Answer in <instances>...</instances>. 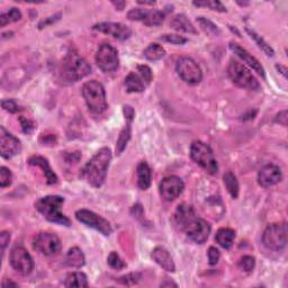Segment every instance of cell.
Here are the masks:
<instances>
[{
  "instance_id": "6da1fadb",
  "label": "cell",
  "mask_w": 288,
  "mask_h": 288,
  "mask_svg": "<svg viewBox=\"0 0 288 288\" xmlns=\"http://www.w3.org/2000/svg\"><path fill=\"white\" fill-rule=\"evenodd\" d=\"M112 161V151L103 148L89 160L81 169L80 178L86 180L92 187L99 188L106 180L107 170Z\"/></svg>"
},
{
  "instance_id": "7a4b0ae2",
  "label": "cell",
  "mask_w": 288,
  "mask_h": 288,
  "mask_svg": "<svg viewBox=\"0 0 288 288\" xmlns=\"http://www.w3.org/2000/svg\"><path fill=\"white\" fill-rule=\"evenodd\" d=\"M91 67L86 60L71 50L64 56L61 64V77L69 83H74L90 75Z\"/></svg>"
},
{
  "instance_id": "3957f363",
  "label": "cell",
  "mask_w": 288,
  "mask_h": 288,
  "mask_svg": "<svg viewBox=\"0 0 288 288\" xmlns=\"http://www.w3.org/2000/svg\"><path fill=\"white\" fill-rule=\"evenodd\" d=\"M63 203V197L58 196V195H48V196L40 198L35 203V207L48 222L56 223V224L64 226H70V220H69L66 215L61 213Z\"/></svg>"
},
{
  "instance_id": "277c9868",
  "label": "cell",
  "mask_w": 288,
  "mask_h": 288,
  "mask_svg": "<svg viewBox=\"0 0 288 288\" xmlns=\"http://www.w3.org/2000/svg\"><path fill=\"white\" fill-rule=\"evenodd\" d=\"M82 96L89 111L95 114H101L106 111L107 100L105 88L99 81H87L82 86Z\"/></svg>"
},
{
  "instance_id": "5b68a950",
  "label": "cell",
  "mask_w": 288,
  "mask_h": 288,
  "mask_svg": "<svg viewBox=\"0 0 288 288\" xmlns=\"http://www.w3.org/2000/svg\"><path fill=\"white\" fill-rule=\"evenodd\" d=\"M228 74L231 80L233 81V83L237 84L238 87L254 91H258L260 89V83L258 82L255 77L251 74L249 69L237 60L230 61Z\"/></svg>"
},
{
  "instance_id": "8992f818",
  "label": "cell",
  "mask_w": 288,
  "mask_h": 288,
  "mask_svg": "<svg viewBox=\"0 0 288 288\" xmlns=\"http://www.w3.org/2000/svg\"><path fill=\"white\" fill-rule=\"evenodd\" d=\"M190 157L198 165L209 174H216L218 171V165L215 159L214 153L208 144L202 141L193 142L190 147Z\"/></svg>"
},
{
  "instance_id": "52a82bcc",
  "label": "cell",
  "mask_w": 288,
  "mask_h": 288,
  "mask_svg": "<svg viewBox=\"0 0 288 288\" xmlns=\"http://www.w3.org/2000/svg\"><path fill=\"white\" fill-rule=\"evenodd\" d=\"M262 243L267 249L273 251H281L287 245V224L274 223L267 226L262 234Z\"/></svg>"
},
{
  "instance_id": "ba28073f",
  "label": "cell",
  "mask_w": 288,
  "mask_h": 288,
  "mask_svg": "<svg viewBox=\"0 0 288 288\" xmlns=\"http://www.w3.org/2000/svg\"><path fill=\"white\" fill-rule=\"evenodd\" d=\"M177 74L180 78L189 84L200 83L203 79V72L196 61L188 56H182L177 61Z\"/></svg>"
},
{
  "instance_id": "9c48e42d",
  "label": "cell",
  "mask_w": 288,
  "mask_h": 288,
  "mask_svg": "<svg viewBox=\"0 0 288 288\" xmlns=\"http://www.w3.org/2000/svg\"><path fill=\"white\" fill-rule=\"evenodd\" d=\"M76 218L80 223L87 225L88 228H91L96 231H98L105 237H108L113 232V229L109 222L105 220L104 217L99 216L98 214H96L91 210L88 209H79L76 212Z\"/></svg>"
},
{
  "instance_id": "30bf717a",
  "label": "cell",
  "mask_w": 288,
  "mask_h": 288,
  "mask_svg": "<svg viewBox=\"0 0 288 288\" xmlns=\"http://www.w3.org/2000/svg\"><path fill=\"white\" fill-rule=\"evenodd\" d=\"M95 60L97 66L104 72L115 71L120 66L119 52L114 46L109 45V44H103L99 46Z\"/></svg>"
},
{
  "instance_id": "8fae6325",
  "label": "cell",
  "mask_w": 288,
  "mask_h": 288,
  "mask_svg": "<svg viewBox=\"0 0 288 288\" xmlns=\"http://www.w3.org/2000/svg\"><path fill=\"white\" fill-rule=\"evenodd\" d=\"M33 247L36 251L44 255H55L61 251L62 245L56 234L41 232L34 238Z\"/></svg>"
},
{
  "instance_id": "7c38bea8",
  "label": "cell",
  "mask_w": 288,
  "mask_h": 288,
  "mask_svg": "<svg viewBox=\"0 0 288 288\" xmlns=\"http://www.w3.org/2000/svg\"><path fill=\"white\" fill-rule=\"evenodd\" d=\"M10 265L23 276L30 275L34 269V261L28 251L23 247H15L10 251Z\"/></svg>"
},
{
  "instance_id": "4fadbf2b",
  "label": "cell",
  "mask_w": 288,
  "mask_h": 288,
  "mask_svg": "<svg viewBox=\"0 0 288 288\" xmlns=\"http://www.w3.org/2000/svg\"><path fill=\"white\" fill-rule=\"evenodd\" d=\"M184 232L187 234V237L190 240L198 243V245H202V243L207 241L210 234V225L207 221L203 220L201 217L195 216L193 220L186 225Z\"/></svg>"
},
{
  "instance_id": "5bb4252c",
  "label": "cell",
  "mask_w": 288,
  "mask_h": 288,
  "mask_svg": "<svg viewBox=\"0 0 288 288\" xmlns=\"http://www.w3.org/2000/svg\"><path fill=\"white\" fill-rule=\"evenodd\" d=\"M22 151V144L17 137L14 136L7 129L0 127V153L5 159H10Z\"/></svg>"
},
{
  "instance_id": "9a60e30c",
  "label": "cell",
  "mask_w": 288,
  "mask_h": 288,
  "mask_svg": "<svg viewBox=\"0 0 288 288\" xmlns=\"http://www.w3.org/2000/svg\"><path fill=\"white\" fill-rule=\"evenodd\" d=\"M185 188V184L179 177L168 176L160 182V195L165 201L172 202L180 196Z\"/></svg>"
},
{
  "instance_id": "2e32d148",
  "label": "cell",
  "mask_w": 288,
  "mask_h": 288,
  "mask_svg": "<svg viewBox=\"0 0 288 288\" xmlns=\"http://www.w3.org/2000/svg\"><path fill=\"white\" fill-rule=\"evenodd\" d=\"M92 30L98 31L100 32V33L111 35L114 39L121 40V41L127 40L131 38V35H132L131 28L121 23H112V22L99 23V24H96V25L92 27Z\"/></svg>"
},
{
  "instance_id": "e0dca14e",
  "label": "cell",
  "mask_w": 288,
  "mask_h": 288,
  "mask_svg": "<svg viewBox=\"0 0 288 288\" xmlns=\"http://www.w3.org/2000/svg\"><path fill=\"white\" fill-rule=\"evenodd\" d=\"M283 173L281 168L278 165L269 164L263 165V167L259 170L258 172V182L261 187L268 188L278 184L282 180Z\"/></svg>"
},
{
  "instance_id": "ac0fdd59",
  "label": "cell",
  "mask_w": 288,
  "mask_h": 288,
  "mask_svg": "<svg viewBox=\"0 0 288 288\" xmlns=\"http://www.w3.org/2000/svg\"><path fill=\"white\" fill-rule=\"evenodd\" d=\"M230 48H231V51H232L233 53L238 56V58H240L243 62L247 64V66H249L254 72H257L259 76H261L262 78H265L266 77L265 69H263V67L261 66V63L259 62L254 56H252V54H250L246 48H243L242 46H240L239 44L234 42L230 43Z\"/></svg>"
},
{
  "instance_id": "d6986e66",
  "label": "cell",
  "mask_w": 288,
  "mask_h": 288,
  "mask_svg": "<svg viewBox=\"0 0 288 288\" xmlns=\"http://www.w3.org/2000/svg\"><path fill=\"white\" fill-rule=\"evenodd\" d=\"M151 257L164 270L169 271V273H174L176 271V266H174L172 257L170 255L169 251L162 248V247L154 248L151 253Z\"/></svg>"
},
{
  "instance_id": "ffe728a7",
  "label": "cell",
  "mask_w": 288,
  "mask_h": 288,
  "mask_svg": "<svg viewBox=\"0 0 288 288\" xmlns=\"http://www.w3.org/2000/svg\"><path fill=\"white\" fill-rule=\"evenodd\" d=\"M195 216H196V214H195L193 206H190L188 204H180L177 207L173 217H174V223H176V225L181 231H184L186 225H187Z\"/></svg>"
},
{
  "instance_id": "44dd1931",
  "label": "cell",
  "mask_w": 288,
  "mask_h": 288,
  "mask_svg": "<svg viewBox=\"0 0 288 288\" xmlns=\"http://www.w3.org/2000/svg\"><path fill=\"white\" fill-rule=\"evenodd\" d=\"M28 165H35V167H40L42 169L48 185H54L58 182V176H56L53 170L51 169L50 164H48V161L45 158L41 156H33L28 159Z\"/></svg>"
},
{
  "instance_id": "7402d4cb",
  "label": "cell",
  "mask_w": 288,
  "mask_h": 288,
  "mask_svg": "<svg viewBox=\"0 0 288 288\" xmlns=\"http://www.w3.org/2000/svg\"><path fill=\"white\" fill-rule=\"evenodd\" d=\"M170 26L176 31L185 32V33L189 34H197L196 28L194 27L192 22L187 18V16L184 14H178L174 16L171 22H170Z\"/></svg>"
},
{
  "instance_id": "603a6c76",
  "label": "cell",
  "mask_w": 288,
  "mask_h": 288,
  "mask_svg": "<svg viewBox=\"0 0 288 288\" xmlns=\"http://www.w3.org/2000/svg\"><path fill=\"white\" fill-rule=\"evenodd\" d=\"M137 185L142 190L148 189L151 186L152 180V171L151 168L149 167L147 162L142 161L141 164L137 165Z\"/></svg>"
},
{
  "instance_id": "cb8c5ba5",
  "label": "cell",
  "mask_w": 288,
  "mask_h": 288,
  "mask_svg": "<svg viewBox=\"0 0 288 288\" xmlns=\"http://www.w3.org/2000/svg\"><path fill=\"white\" fill-rule=\"evenodd\" d=\"M235 239V231L230 228H222L216 232L215 240L222 248L230 249L233 245Z\"/></svg>"
},
{
  "instance_id": "d4e9b609",
  "label": "cell",
  "mask_w": 288,
  "mask_h": 288,
  "mask_svg": "<svg viewBox=\"0 0 288 288\" xmlns=\"http://www.w3.org/2000/svg\"><path fill=\"white\" fill-rule=\"evenodd\" d=\"M84 254L78 247H74L68 251L66 257L67 266L72 267V268H81L84 265Z\"/></svg>"
},
{
  "instance_id": "484cf974",
  "label": "cell",
  "mask_w": 288,
  "mask_h": 288,
  "mask_svg": "<svg viewBox=\"0 0 288 288\" xmlns=\"http://www.w3.org/2000/svg\"><path fill=\"white\" fill-rule=\"evenodd\" d=\"M125 87H126L127 92H142L144 91L145 84L139 75L131 72L125 78Z\"/></svg>"
},
{
  "instance_id": "4316f807",
  "label": "cell",
  "mask_w": 288,
  "mask_h": 288,
  "mask_svg": "<svg viewBox=\"0 0 288 288\" xmlns=\"http://www.w3.org/2000/svg\"><path fill=\"white\" fill-rule=\"evenodd\" d=\"M131 134H132L131 121H127V124L125 125L123 129H122L119 139H117V143H116V154L117 156H120V154L124 151L125 148H126L128 141H129V139H131Z\"/></svg>"
},
{
  "instance_id": "83f0119b",
  "label": "cell",
  "mask_w": 288,
  "mask_h": 288,
  "mask_svg": "<svg viewBox=\"0 0 288 288\" xmlns=\"http://www.w3.org/2000/svg\"><path fill=\"white\" fill-rule=\"evenodd\" d=\"M66 287H79L84 288L88 287V279L87 276L83 273H71L67 276L66 282H64Z\"/></svg>"
},
{
  "instance_id": "f1b7e54d",
  "label": "cell",
  "mask_w": 288,
  "mask_h": 288,
  "mask_svg": "<svg viewBox=\"0 0 288 288\" xmlns=\"http://www.w3.org/2000/svg\"><path fill=\"white\" fill-rule=\"evenodd\" d=\"M223 182H224L226 189H228V192L230 193L232 198H238L239 196V181L237 179V177L234 176V174L228 171L226 173H224V176H223Z\"/></svg>"
},
{
  "instance_id": "f546056e",
  "label": "cell",
  "mask_w": 288,
  "mask_h": 288,
  "mask_svg": "<svg viewBox=\"0 0 288 288\" xmlns=\"http://www.w3.org/2000/svg\"><path fill=\"white\" fill-rule=\"evenodd\" d=\"M165 50L158 43H151L144 50V56L150 61L161 60L162 58H165Z\"/></svg>"
},
{
  "instance_id": "4dcf8cb0",
  "label": "cell",
  "mask_w": 288,
  "mask_h": 288,
  "mask_svg": "<svg viewBox=\"0 0 288 288\" xmlns=\"http://www.w3.org/2000/svg\"><path fill=\"white\" fill-rule=\"evenodd\" d=\"M165 17V14L161 10H149V14L145 19L143 20V23L147 26H160L162 23H164Z\"/></svg>"
},
{
  "instance_id": "1f68e13d",
  "label": "cell",
  "mask_w": 288,
  "mask_h": 288,
  "mask_svg": "<svg viewBox=\"0 0 288 288\" xmlns=\"http://www.w3.org/2000/svg\"><path fill=\"white\" fill-rule=\"evenodd\" d=\"M247 33L250 35V38L254 40V42L258 44V46L261 48V50L265 52V53L268 55V56H274L275 55V51L273 50V47H271L268 43L266 42L265 40H263L261 36H259L257 33H255L254 31H251L249 28H246Z\"/></svg>"
},
{
  "instance_id": "d6a6232c",
  "label": "cell",
  "mask_w": 288,
  "mask_h": 288,
  "mask_svg": "<svg viewBox=\"0 0 288 288\" xmlns=\"http://www.w3.org/2000/svg\"><path fill=\"white\" fill-rule=\"evenodd\" d=\"M20 18H22V13L17 8H11L7 13H2L0 15V26L5 27L8 24L18 22Z\"/></svg>"
},
{
  "instance_id": "836d02e7",
  "label": "cell",
  "mask_w": 288,
  "mask_h": 288,
  "mask_svg": "<svg viewBox=\"0 0 288 288\" xmlns=\"http://www.w3.org/2000/svg\"><path fill=\"white\" fill-rule=\"evenodd\" d=\"M197 22L201 25L202 30L204 31L207 35H209V36H218L221 34V32H220V30H218V27L215 25L214 23L210 22V20L206 19L204 17H198Z\"/></svg>"
},
{
  "instance_id": "e575fe53",
  "label": "cell",
  "mask_w": 288,
  "mask_h": 288,
  "mask_svg": "<svg viewBox=\"0 0 288 288\" xmlns=\"http://www.w3.org/2000/svg\"><path fill=\"white\" fill-rule=\"evenodd\" d=\"M193 3L194 6L208 7L212 10L220 11V13H225L226 11V7L221 1H217V0H212V1H194Z\"/></svg>"
},
{
  "instance_id": "d590c367",
  "label": "cell",
  "mask_w": 288,
  "mask_h": 288,
  "mask_svg": "<svg viewBox=\"0 0 288 288\" xmlns=\"http://www.w3.org/2000/svg\"><path fill=\"white\" fill-rule=\"evenodd\" d=\"M107 263L115 270H122L126 267L125 262L122 260V258L120 257L119 253L115 252V251H113V252L109 253L107 258Z\"/></svg>"
},
{
  "instance_id": "8d00e7d4",
  "label": "cell",
  "mask_w": 288,
  "mask_h": 288,
  "mask_svg": "<svg viewBox=\"0 0 288 288\" xmlns=\"http://www.w3.org/2000/svg\"><path fill=\"white\" fill-rule=\"evenodd\" d=\"M149 14V10L145 8H133L127 13V18L129 20H141L143 22Z\"/></svg>"
},
{
  "instance_id": "74e56055",
  "label": "cell",
  "mask_w": 288,
  "mask_h": 288,
  "mask_svg": "<svg viewBox=\"0 0 288 288\" xmlns=\"http://www.w3.org/2000/svg\"><path fill=\"white\" fill-rule=\"evenodd\" d=\"M11 180H13V174L10 170L6 167L0 168V187L5 188L10 186Z\"/></svg>"
},
{
  "instance_id": "f35d334b",
  "label": "cell",
  "mask_w": 288,
  "mask_h": 288,
  "mask_svg": "<svg viewBox=\"0 0 288 288\" xmlns=\"http://www.w3.org/2000/svg\"><path fill=\"white\" fill-rule=\"evenodd\" d=\"M239 266L242 270L247 271V273H250L252 271L254 266H255V259L252 257V255H245L240 259L239 261Z\"/></svg>"
},
{
  "instance_id": "ab89813d",
  "label": "cell",
  "mask_w": 288,
  "mask_h": 288,
  "mask_svg": "<svg viewBox=\"0 0 288 288\" xmlns=\"http://www.w3.org/2000/svg\"><path fill=\"white\" fill-rule=\"evenodd\" d=\"M160 40L164 41V42L171 43V44H177V45H182L187 42V39H185L184 36L177 35V34H165L160 36Z\"/></svg>"
},
{
  "instance_id": "60d3db41",
  "label": "cell",
  "mask_w": 288,
  "mask_h": 288,
  "mask_svg": "<svg viewBox=\"0 0 288 288\" xmlns=\"http://www.w3.org/2000/svg\"><path fill=\"white\" fill-rule=\"evenodd\" d=\"M142 278L141 274L139 273H132V274H128V275H125L123 277L119 278V282L120 284H123V285H127V286H131V285H134V284H137L140 282V279Z\"/></svg>"
},
{
  "instance_id": "b9f144b4",
  "label": "cell",
  "mask_w": 288,
  "mask_h": 288,
  "mask_svg": "<svg viewBox=\"0 0 288 288\" xmlns=\"http://www.w3.org/2000/svg\"><path fill=\"white\" fill-rule=\"evenodd\" d=\"M1 106L5 111L11 113V114H15V113L22 111V108H20L18 105L16 104V101L13 99H3L1 101Z\"/></svg>"
},
{
  "instance_id": "7bdbcfd3",
  "label": "cell",
  "mask_w": 288,
  "mask_h": 288,
  "mask_svg": "<svg viewBox=\"0 0 288 288\" xmlns=\"http://www.w3.org/2000/svg\"><path fill=\"white\" fill-rule=\"evenodd\" d=\"M137 70L140 72V77L145 83L149 84L152 81V70L148 66H139Z\"/></svg>"
},
{
  "instance_id": "ee69618b",
  "label": "cell",
  "mask_w": 288,
  "mask_h": 288,
  "mask_svg": "<svg viewBox=\"0 0 288 288\" xmlns=\"http://www.w3.org/2000/svg\"><path fill=\"white\" fill-rule=\"evenodd\" d=\"M207 255H208V262H209V265H216V263L218 262V260H220V258H221V252L218 251V249L215 248V247H210V248L208 249V252H207Z\"/></svg>"
},
{
  "instance_id": "f6af8a7d",
  "label": "cell",
  "mask_w": 288,
  "mask_h": 288,
  "mask_svg": "<svg viewBox=\"0 0 288 288\" xmlns=\"http://www.w3.org/2000/svg\"><path fill=\"white\" fill-rule=\"evenodd\" d=\"M19 122H20V125H22V128H23V132L26 133V134H30V133L33 131L35 128V124L33 122L25 119V117H19Z\"/></svg>"
},
{
  "instance_id": "bcb514c9",
  "label": "cell",
  "mask_w": 288,
  "mask_h": 288,
  "mask_svg": "<svg viewBox=\"0 0 288 288\" xmlns=\"http://www.w3.org/2000/svg\"><path fill=\"white\" fill-rule=\"evenodd\" d=\"M10 240V234L7 232V231H2L1 233H0V245H1V251L2 253L5 252V249L8 243H9Z\"/></svg>"
},
{
  "instance_id": "7dc6e473",
  "label": "cell",
  "mask_w": 288,
  "mask_h": 288,
  "mask_svg": "<svg viewBox=\"0 0 288 288\" xmlns=\"http://www.w3.org/2000/svg\"><path fill=\"white\" fill-rule=\"evenodd\" d=\"M61 17V14H58V15H54V16H51V17H48L46 18L45 20H42V22L40 23V25L39 27L40 28H43V27H46L48 24H52V23H55L56 20H59Z\"/></svg>"
},
{
  "instance_id": "c3c4849f",
  "label": "cell",
  "mask_w": 288,
  "mask_h": 288,
  "mask_svg": "<svg viewBox=\"0 0 288 288\" xmlns=\"http://www.w3.org/2000/svg\"><path fill=\"white\" fill-rule=\"evenodd\" d=\"M276 122H277V123H279V124L284 125V126H286L287 125V111H283V112L279 113L277 117H276Z\"/></svg>"
},
{
  "instance_id": "681fc988",
  "label": "cell",
  "mask_w": 288,
  "mask_h": 288,
  "mask_svg": "<svg viewBox=\"0 0 288 288\" xmlns=\"http://www.w3.org/2000/svg\"><path fill=\"white\" fill-rule=\"evenodd\" d=\"M124 115H125V119L126 121H131L133 120V117H134V109H133L131 106H124Z\"/></svg>"
},
{
  "instance_id": "f907efd6",
  "label": "cell",
  "mask_w": 288,
  "mask_h": 288,
  "mask_svg": "<svg viewBox=\"0 0 288 288\" xmlns=\"http://www.w3.org/2000/svg\"><path fill=\"white\" fill-rule=\"evenodd\" d=\"M112 3L115 6V8L117 10H123L125 5H126V2H125V1H113Z\"/></svg>"
},
{
  "instance_id": "816d5d0a",
  "label": "cell",
  "mask_w": 288,
  "mask_h": 288,
  "mask_svg": "<svg viewBox=\"0 0 288 288\" xmlns=\"http://www.w3.org/2000/svg\"><path fill=\"white\" fill-rule=\"evenodd\" d=\"M1 286L2 287H9V286H14V287H17L18 285L16 283H14V282H11V281H9V282H7V281H3L2 282V284H1Z\"/></svg>"
},
{
  "instance_id": "f5cc1de1",
  "label": "cell",
  "mask_w": 288,
  "mask_h": 288,
  "mask_svg": "<svg viewBox=\"0 0 288 288\" xmlns=\"http://www.w3.org/2000/svg\"><path fill=\"white\" fill-rule=\"evenodd\" d=\"M276 68H277V70L281 72V74L286 78V77H287V69L285 67H283V66H276Z\"/></svg>"
},
{
  "instance_id": "db71d44e",
  "label": "cell",
  "mask_w": 288,
  "mask_h": 288,
  "mask_svg": "<svg viewBox=\"0 0 288 288\" xmlns=\"http://www.w3.org/2000/svg\"><path fill=\"white\" fill-rule=\"evenodd\" d=\"M165 286H173V287H178V285L176 283L173 282H168V283H162L161 284V287H165Z\"/></svg>"
},
{
  "instance_id": "11a10c76",
  "label": "cell",
  "mask_w": 288,
  "mask_h": 288,
  "mask_svg": "<svg viewBox=\"0 0 288 288\" xmlns=\"http://www.w3.org/2000/svg\"><path fill=\"white\" fill-rule=\"evenodd\" d=\"M140 3V5H151L153 6L154 5V1H137Z\"/></svg>"
}]
</instances>
